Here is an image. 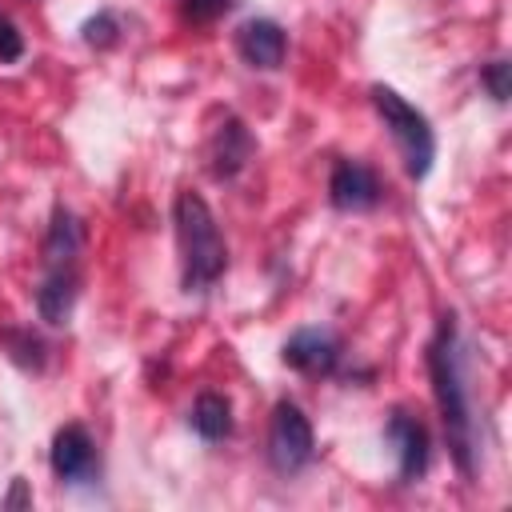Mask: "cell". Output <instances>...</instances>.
I'll use <instances>...</instances> for the list:
<instances>
[{
    "label": "cell",
    "instance_id": "obj_14",
    "mask_svg": "<svg viewBox=\"0 0 512 512\" xmlns=\"http://www.w3.org/2000/svg\"><path fill=\"white\" fill-rule=\"evenodd\" d=\"M84 40L96 44V48L116 44V40H120V20H116L112 12H96V16L84 24Z\"/></svg>",
    "mask_w": 512,
    "mask_h": 512
},
{
    "label": "cell",
    "instance_id": "obj_6",
    "mask_svg": "<svg viewBox=\"0 0 512 512\" xmlns=\"http://www.w3.org/2000/svg\"><path fill=\"white\" fill-rule=\"evenodd\" d=\"M328 200L340 212H364L380 200V180L364 160H340L328 180Z\"/></svg>",
    "mask_w": 512,
    "mask_h": 512
},
{
    "label": "cell",
    "instance_id": "obj_8",
    "mask_svg": "<svg viewBox=\"0 0 512 512\" xmlns=\"http://www.w3.org/2000/svg\"><path fill=\"white\" fill-rule=\"evenodd\" d=\"M388 440L396 448V464H400V480H420L428 468V432L416 416L408 412H392L388 420Z\"/></svg>",
    "mask_w": 512,
    "mask_h": 512
},
{
    "label": "cell",
    "instance_id": "obj_10",
    "mask_svg": "<svg viewBox=\"0 0 512 512\" xmlns=\"http://www.w3.org/2000/svg\"><path fill=\"white\" fill-rule=\"evenodd\" d=\"M80 296V276L76 264H52L44 268V280L36 288V308L48 324H64L72 316V304Z\"/></svg>",
    "mask_w": 512,
    "mask_h": 512
},
{
    "label": "cell",
    "instance_id": "obj_1",
    "mask_svg": "<svg viewBox=\"0 0 512 512\" xmlns=\"http://www.w3.org/2000/svg\"><path fill=\"white\" fill-rule=\"evenodd\" d=\"M428 372H432L436 404H440V416H444L448 448H452L460 472L472 476L476 436H472V408H468V384H464L460 340H456V324H452V316L440 320V328H436V336H432V344H428Z\"/></svg>",
    "mask_w": 512,
    "mask_h": 512
},
{
    "label": "cell",
    "instance_id": "obj_3",
    "mask_svg": "<svg viewBox=\"0 0 512 512\" xmlns=\"http://www.w3.org/2000/svg\"><path fill=\"white\" fill-rule=\"evenodd\" d=\"M372 104L384 120V128L392 132L396 148H400V160H404V172L412 180H424L428 168H432V156H436V136H432V124L420 108H412L396 88L388 84H372Z\"/></svg>",
    "mask_w": 512,
    "mask_h": 512
},
{
    "label": "cell",
    "instance_id": "obj_13",
    "mask_svg": "<svg viewBox=\"0 0 512 512\" xmlns=\"http://www.w3.org/2000/svg\"><path fill=\"white\" fill-rule=\"evenodd\" d=\"M0 340L12 348L8 356H12L16 364H24V368H40V364H44V344H40L32 332H4Z\"/></svg>",
    "mask_w": 512,
    "mask_h": 512
},
{
    "label": "cell",
    "instance_id": "obj_15",
    "mask_svg": "<svg viewBox=\"0 0 512 512\" xmlns=\"http://www.w3.org/2000/svg\"><path fill=\"white\" fill-rule=\"evenodd\" d=\"M24 56V36L20 28L0 12V64H16Z\"/></svg>",
    "mask_w": 512,
    "mask_h": 512
},
{
    "label": "cell",
    "instance_id": "obj_9",
    "mask_svg": "<svg viewBox=\"0 0 512 512\" xmlns=\"http://www.w3.org/2000/svg\"><path fill=\"white\" fill-rule=\"evenodd\" d=\"M236 48L252 68H280L288 52V36L276 20H248L236 32Z\"/></svg>",
    "mask_w": 512,
    "mask_h": 512
},
{
    "label": "cell",
    "instance_id": "obj_5",
    "mask_svg": "<svg viewBox=\"0 0 512 512\" xmlns=\"http://www.w3.org/2000/svg\"><path fill=\"white\" fill-rule=\"evenodd\" d=\"M52 472L64 484H88V480L100 476V456H96V444H92L88 428L64 424L52 436Z\"/></svg>",
    "mask_w": 512,
    "mask_h": 512
},
{
    "label": "cell",
    "instance_id": "obj_11",
    "mask_svg": "<svg viewBox=\"0 0 512 512\" xmlns=\"http://www.w3.org/2000/svg\"><path fill=\"white\" fill-rule=\"evenodd\" d=\"M248 156H252V136L240 120L228 116L212 136V176H220V180L236 176L248 164Z\"/></svg>",
    "mask_w": 512,
    "mask_h": 512
},
{
    "label": "cell",
    "instance_id": "obj_12",
    "mask_svg": "<svg viewBox=\"0 0 512 512\" xmlns=\"http://www.w3.org/2000/svg\"><path fill=\"white\" fill-rule=\"evenodd\" d=\"M192 428L204 440H224L232 432V408H228V400L216 396V392H200L196 404H192Z\"/></svg>",
    "mask_w": 512,
    "mask_h": 512
},
{
    "label": "cell",
    "instance_id": "obj_17",
    "mask_svg": "<svg viewBox=\"0 0 512 512\" xmlns=\"http://www.w3.org/2000/svg\"><path fill=\"white\" fill-rule=\"evenodd\" d=\"M484 84H488L492 100H508V60H492L484 68Z\"/></svg>",
    "mask_w": 512,
    "mask_h": 512
},
{
    "label": "cell",
    "instance_id": "obj_2",
    "mask_svg": "<svg viewBox=\"0 0 512 512\" xmlns=\"http://www.w3.org/2000/svg\"><path fill=\"white\" fill-rule=\"evenodd\" d=\"M172 220H176V240L184 260V288L188 292L212 288L228 268V248L208 200L200 192H180L172 204Z\"/></svg>",
    "mask_w": 512,
    "mask_h": 512
},
{
    "label": "cell",
    "instance_id": "obj_7",
    "mask_svg": "<svg viewBox=\"0 0 512 512\" xmlns=\"http://www.w3.org/2000/svg\"><path fill=\"white\" fill-rule=\"evenodd\" d=\"M340 360V340L328 328H296L284 340V364L308 376H328Z\"/></svg>",
    "mask_w": 512,
    "mask_h": 512
},
{
    "label": "cell",
    "instance_id": "obj_4",
    "mask_svg": "<svg viewBox=\"0 0 512 512\" xmlns=\"http://www.w3.org/2000/svg\"><path fill=\"white\" fill-rule=\"evenodd\" d=\"M316 452V440H312V424L308 416L292 404V400H280L272 408V424H268V460L276 472H300Z\"/></svg>",
    "mask_w": 512,
    "mask_h": 512
},
{
    "label": "cell",
    "instance_id": "obj_16",
    "mask_svg": "<svg viewBox=\"0 0 512 512\" xmlns=\"http://www.w3.org/2000/svg\"><path fill=\"white\" fill-rule=\"evenodd\" d=\"M228 4H232V0H180L184 20H192V24H208V20H216L220 12H228Z\"/></svg>",
    "mask_w": 512,
    "mask_h": 512
}]
</instances>
